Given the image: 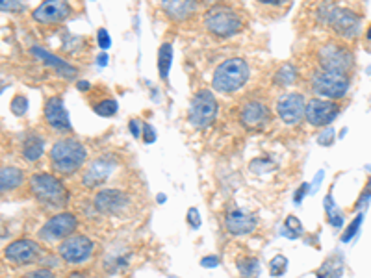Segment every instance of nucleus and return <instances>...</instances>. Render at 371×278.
Instances as JSON below:
<instances>
[{
    "label": "nucleus",
    "mask_w": 371,
    "mask_h": 278,
    "mask_svg": "<svg viewBox=\"0 0 371 278\" xmlns=\"http://www.w3.org/2000/svg\"><path fill=\"white\" fill-rule=\"evenodd\" d=\"M4 256L8 261H12L15 266H28V263L40 260L41 249L40 245L32 239H17L8 245Z\"/></svg>",
    "instance_id": "obj_11"
},
{
    "label": "nucleus",
    "mask_w": 371,
    "mask_h": 278,
    "mask_svg": "<svg viewBox=\"0 0 371 278\" xmlns=\"http://www.w3.org/2000/svg\"><path fill=\"white\" fill-rule=\"evenodd\" d=\"M295 80H297V71H295V67L290 65V63L282 65L275 74V84L279 85H292Z\"/></svg>",
    "instance_id": "obj_26"
},
{
    "label": "nucleus",
    "mask_w": 371,
    "mask_h": 278,
    "mask_svg": "<svg viewBox=\"0 0 371 278\" xmlns=\"http://www.w3.org/2000/svg\"><path fill=\"white\" fill-rule=\"evenodd\" d=\"M41 154H43V139L41 137H28L23 145V156L28 162H35V159L41 158Z\"/></svg>",
    "instance_id": "obj_25"
},
{
    "label": "nucleus",
    "mask_w": 371,
    "mask_h": 278,
    "mask_svg": "<svg viewBox=\"0 0 371 278\" xmlns=\"http://www.w3.org/2000/svg\"><path fill=\"white\" fill-rule=\"evenodd\" d=\"M238 269L242 272V277L254 278L260 272V263L256 258H245L238 263Z\"/></svg>",
    "instance_id": "obj_27"
},
{
    "label": "nucleus",
    "mask_w": 371,
    "mask_h": 278,
    "mask_svg": "<svg viewBox=\"0 0 371 278\" xmlns=\"http://www.w3.org/2000/svg\"><path fill=\"white\" fill-rule=\"evenodd\" d=\"M95 114L101 115V117H112V115L117 114V103L112 101V98H106L95 106Z\"/></svg>",
    "instance_id": "obj_28"
},
{
    "label": "nucleus",
    "mask_w": 371,
    "mask_h": 278,
    "mask_svg": "<svg viewBox=\"0 0 371 278\" xmlns=\"http://www.w3.org/2000/svg\"><path fill=\"white\" fill-rule=\"evenodd\" d=\"M112 171L113 165L110 159H97V162H93V164L90 165V169L84 173V178H82V180H84V186L85 188H97V186H101V184H104V182L108 180V176L112 175Z\"/></svg>",
    "instance_id": "obj_19"
},
{
    "label": "nucleus",
    "mask_w": 371,
    "mask_h": 278,
    "mask_svg": "<svg viewBox=\"0 0 371 278\" xmlns=\"http://www.w3.org/2000/svg\"><path fill=\"white\" fill-rule=\"evenodd\" d=\"M334 137H336V132L332 130V128H329V130H327L325 134H321V136L318 137V141H320L321 145H331Z\"/></svg>",
    "instance_id": "obj_38"
},
{
    "label": "nucleus",
    "mask_w": 371,
    "mask_h": 278,
    "mask_svg": "<svg viewBox=\"0 0 371 278\" xmlns=\"http://www.w3.org/2000/svg\"><path fill=\"white\" fill-rule=\"evenodd\" d=\"M97 63L101 65V67H104L108 63V56H106V52H102V54H99V58H97Z\"/></svg>",
    "instance_id": "obj_43"
},
{
    "label": "nucleus",
    "mask_w": 371,
    "mask_h": 278,
    "mask_svg": "<svg viewBox=\"0 0 371 278\" xmlns=\"http://www.w3.org/2000/svg\"><path fill=\"white\" fill-rule=\"evenodd\" d=\"M201 266L208 267V269H212V267H217L220 266V258H217V256H206V258H203V260H201Z\"/></svg>",
    "instance_id": "obj_39"
},
{
    "label": "nucleus",
    "mask_w": 371,
    "mask_h": 278,
    "mask_svg": "<svg viewBox=\"0 0 371 278\" xmlns=\"http://www.w3.org/2000/svg\"><path fill=\"white\" fill-rule=\"evenodd\" d=\"M249 80V65L245 60L242 58H231L215 69L214 80H212V85H214L215 91L220 93H234L240 87L245 85V82Z\"/></svg>",
    "instance_id": "obj_2"
},
{
    "label": "nucleus",
    "mask_w": 371,
    "mask_h": 278,
    "mask_svg": "<svg viewBox=\"0 0 371 278\" xmlns=\"http://www.w3.org/2000/svg\"><path fill=\"white\" fill-rule=\"evenodd\" d=\"M85 147L76 139H62L51 150L52 169L60 175H73L84 165Z\"/></svg>",
    "instance_id": "obj_1"
},
{
    "label": "nucleus",
    "mask_w": 371,
    "mask_h": 278,
    "mask_svg": "<svg viewBox=\"0 0 371 278\" xmlns=\"http://www.w3.org/2000/svg\"><path fill=\"white\" fill-rule=\"evenodd\" d=\"M141 139L145 143H152L154 139H156V134H154V130H152L151 125H147V123H143V132H141Z\"/></svg>",
    "instance_id": "obj_36"
},
{
    "label": "nucleus",
    "mask_w": 371,
    "mask_h": 278,
    "mask_svg": "<svg viewBox=\"0 0 371 278\" xmlns=\"http://www.w3.org/2000/svg\"><path fill=\"white\" fill-rule=\"evenodd\" d=\"M362 219H364V214H358V216L354 217V221L351 223V225H349L347 230H345V232H343V236H342V243H349V241H351V239L354 238V234L358 232L360 225H362Z\"/></svg>",
    "instance_id": "obj_31"
},
{
    "label": "nucleus",
    "mask_w": 371,
    "mask_h": 278,
    "mask_svg": "<svg viewBox=\"0 0 371 278\" xmlns=\"http://www.w3.org/2000/svg\"><path fill=\"white\" fill-rule=\"evenodd\" d=\"M188 117L195 128H206L214 123L215 117H217V101L212 95V91H199L190 104Z\"/></svg>",
    "instance_id": "obj_5"
},
{
    "label": "nucleus",
    "mask_w": 371,
    "mask_h": 278,
    "mask_svg": "<svg viewBox=\"0 0 371 278\" xmlns=\"http://www.w3.org/2000/svg\"><path fill=\"white\" fill-rule=\"evenodd\" d=\"M208 2H214V0H208Z\"/></svg>",
    "instance_id": "obj_46"
},
{
    "label": "nucleus",
    "mask_w": 371,
    "mask_h": 278,
    "mask_svg": "<svg viewBox=\"0 0 371 278\" xmlns=\"http://www.w3.org/2000/svg\"><path fill=\"white\" fill-rule=\"evenodd\" d=\"M97 40H99V46H101L102 51H106V49L112 46V40H110L106 28H101L99 32H97Z\"/></svg>",
    "instance_id": "obj_34"
},
{
    "label": "nucleus",
    "mask_w": 371,
    "mask_h": 278,
    "mask_svg": "<svg viewBox=\"0 0 371 278\" xmlns=\"http://www.w3.org/2000/svg\"><path fill=\"white\" fill-rule=\"evenodd\" d=\"M79 89H90V84L88 82H79Z\"/></svg>",
    "instance_id": "obj_44"
},
{
    "label": "nucleus",
    "mask_w": 371,
    "mask_h": 278,
    "mask_svg": "<svg viewBox=\"0 0 371 278\" xmlns=\"http://www.w3.org/2000/svg\"><path fill=\"white\" fill-rule=\"evenodd\" d=\"M270 121V110L265 108L262 103H249L242 110V123L251 130L262 128Z\"/></svg>",
    "instance_id": "obj_18"
},
{
    "label": "nucleus",
    "mask_w": 371,
    "mask_h": 278,
    "mask_svg": "<svg viewBox=\"0 0 371 278\" xmlns=\"http://www.w3.org/2000/svg\"><path fill=\"white\" fill-rule=\"evenodd\" d=\"M24 180V173L17 167H4L0 173V189L2 191H12L19 188Z\"/></svg>",
    "instance_id": "obj_22"
},
{
    "label": "nucleus",
    "mask_w": 371,
    "mask_h": 278,
    "mask_svg": "<svg viewBox=\"0 0 371 278\" xmlns=\"http://www.w3.org/2000/svg\"><path fill=\"white\" fill-rule=\"evenodd\" d=\"M45 119L49 126H52L54 130L67 132L71 130V121H69V114L65 110V104L60 97H52L47 101L45 104Z\"/></svg>",
    "instance_id": "obj_16"
},
{
    "label": "nucleus",
    "mask_w": 371,
    "mask_h": 278,
    "mask_svg": "<svg viewBox=\"0 0 371 278\" xmlns=\"http://www.w3.org/2000/svg\"><path fill=\"white\" fill-rule=\"evenodd\" d=\"M321 17L325 19V23L331 24L338 34L345 35V37H353V35L358 32V15H354V13L349 12V10H343V8H329V10L323 12Z\"/></svg>",
    "instance_id": "obj_9"
},
{
    "label": "nucleus",
    "mask_w": 371,
    "mask_h": 278,
    "mask_svg": "<svg viewBox=\"0 0 371 278\" xmlns=\"http://www.w3.org/2000/svg\"><path fill=\"white\" fill-rule=\"evenodd\" d=\"M171 63H173V46H171V43H163L158 51V71H160V76L163 80L167 78Z\"/></svg>",
    "instance_id": "obj_24"
},
{
    "label": "nucleus",
    "mask_w": 371,
    "mask_h": 278,
    "mask_svg": "<svg viewBox=\"0 0 371 278\" xmlns=\"http://www.w3.org/2000/svg\"><path fill=\"white\" fill-rule=\"evenodd\" d=\"M2 12H21L24 6L21 4V0H0Z\"/></svg>",
    "instance_id": "obj_33"
},
{
    "label": "nucleus",
    "mask_w": 371,
    "mask_h": 278,
    "mask_svg": "<svg viewBox=\"0 0 371 278\" xmlns=\"http://www.w3.org/2000/svg\"><path fill=\"white\" fill-rule=\"evenodd\" d=\"M162 10L173 21H186L197 10V0H162Z\"/></svg>",
    "instance_id": "obj_20"
},
{
    "label": "nucleus",
    "mask_w": 371,
    "mask_h": 278,
    "mask_svg": "<svg viewBox=\"0 0 371 278\" xmlns=\"http://www.w3.org/2000/svg\"><path fill=\"white\" fill-rule=\"evenodd\" d=\"M129 197L119 189H102L95 197V208L104 216H115L126 208Z\"/></svg>",
    "instance_id": "obj_15"
},
{
    "label": "nucleus",
    "mask_w": 371,
    "mask_h": 278,
    "mask_svg": "<svg viewBox=\"0 0 371 278\" xmlns=\"http://www.w3.org/2000/svg\"><path fill=\"white\" fill-rule=\"evenodd\" d=\"M365 37H368V40L371 41V26H370V28H368V32H365Z\"/></svg>",
    "instance_id": "obj_45"
},
{
    "label": "nucleus",
    "mask_w": 371,
    "mask_h": 278,
    "mask_svg": "<svg viewBox=\"0 0 371 278\" xmlns=\"http://www.w3.org/2000/svg\"><path fill=\"white\" fill-rule=\"evenodd\" d=\"M30 191L35 199L49 206H63L69 197L62 182L47 173H40L30 178Z\"/></svg>",
    "instance_id": "obj_4"
},
{
    "label": "nucleus",
    "mask_w": 371,
    "mask_h": 278,
    "mask_svg": "<svg viewBox=\"0 0 371 278\" xmlns=\"http://www.w3.org/2000/svg\"><path fill=\"white\" fill-rule=\"evenodd\" d=\"M24 278H54V272L49 271V269H38V271L28 272Z\"/></svg>",
    "instance_id": "obj_37"
},
{
    "label": "nucleus",
    "mask_w": 371,
    "mask_h": 278,
    "mask_svg": "<svg viewBox=\"0 0 371 278\" xmlns=\"http://www.w3.org/2000/svg\"><path fill=\"white\" fill-rule=\"evenodd\" d=\"M32 54H34L35 58H40L41 62H45L49 67L56 69L58 73L62 74V76H65V78H74V76H76V69H73L69 63H65L63 60H60V58H56L54 54H51V52H47L45 49L34 46V49H32Z\"/></svg>",
    "instance_id": "obj_21"
},
{
    "label": "nucleus",
    "mask_w": 371,
    "mask_h": 278,
    "mask_svg": "<svg viewBox=\"0 0 371 278\" xmlns=\"http://www.w3.org/2000/svg\"><path fill=\"white\" fill-rule=\"evenodd\" d=\"M256 217L253 214H247V211L242 210H232L226 214L225 217V227L226 230L234 236H245V234H251L256 228Z\"/></svg>",
    "instance_id": "obj_17"
},
{
    "label": "nucleus",
    "mask_w": 371,
    "mask_h": 278,
    "mask_svg": "<svg viewBox=\"0 0 371 278\" xmlns=\"http://www.w3.org/2000/svg\"><path fill=\"white\" fill-rule=\"evenodd\" d=\"M320 63L325 71H334V73L345 74L353 67V56L345 46H340L336 43L325 45L320 51Z\"/></svg>",
    "instance_id": "obj_7"
},
{
    "label": "nucleus",
    "mask_w": 371,
    "mask_h": 278,
    "mask_svg": "<svg viewBox=\"0 0 371 278\" xmlns=\"http://www.w3.org/2000/svg\"><path fill=\"white\" fill-rule=\"evenodd\" d=\"M304 97L301 93H286L277 103V114L286 125H297L304 117Z\"/></svg>",
    "instance_id": "obj_13"
},
{
    "label": "nucleus",
    "mask_w": 371,
    "mask_h": 278,
    "mask_svg": "<svg viewBox=\"0 0 371 278\" xmlns=\"http://www.w3.org/2000/svg\"><path fill=\"white\" fill-rule=\"evenodd\" d=\"M338 106L332 101H323V98H312L306 104L304 117L312 126H327L336 119Z\"/></svg>",
    "instance_id": "obj_14"
},
{
    "label": "nucleus",
    "mask_w": 371,
    "mask_h": 278,
    "mask_svg": "<svg viewBox=\"0 0 371 278\" xmlns=\"http://www.w3.org/2000/svg\"><path fill=\"white\" fill-rule=\"evenodd\" d=\"M79 228V221L73 214L63 211L58 216L51 217L49 221L41 228V238L47 241H58V239H67V236L74 232Z\"/></svg>",
    "instance_id": "obj_8"
},
{
    "label": "nucleus",
    "mask_w": 371,
    "mask_h": 278,
    "mask_svg": "<svg viewBox=\"0 0 371 278\" xmlns=\"http://www.w3.org/2000/svg\"><path fill=\"white\" fill-rule=\"evenodd\" d=\"M10 108H12V112L15 115L26 114V110H28V101H26V97H23V95H17V97L12 101V104H10Z\"/></svg>",
    "instance_id": "obj_32"
},
{
    "label": "nucleus",
    "mask_w": 371,
    "mask_h": 278,
    "mask_svg": "<svg viewBox=\"0 0 371 278\" xmlns=\"http://www.w3.org/2000/svg\"><path fill=\"white\" fill-rule=\"evenodd\" d=\"M308 193V184H303V186H301V188L297 189V193H295V202H301V200H303V197L304 195Z\"/></svg>",
    "instance_id": "obj_41"
},
{
    "label": "nucleus",
    "mask_w": 371,
    "mask_h": 278,
    "mask_svg": "<svg viewBox=\"0 0 371 278\" xmlns=\"http://www.w3.org/2000/svg\"><path fill=\"white\" fill-rule=\"evenodd\" d=\"M204 26L208 28L210 34L217 35V37H231L242 30L243 19L232 8L214 6L210 8L204 15Z\"/></svg>",
    "instance_id": "obj_3"
},
{
    "label": "nucleus",
    "mask_w": 371,
    "mask_h": 278,
    "mask_svg": "<svg viewBox=\"0 0 371 278\" xmlns=\"http://www.w3.org/2000/svg\"><path fill=\"white\" fill-rule=\"evenodd\" d=\"M258 2L271 4V6H279V4H284V2H290V0H258Z\"/></svg>",
    "instance_id": "obj_42"
},
{
    "label": "nucleus",
    "mask_w": 371,
    "mask_h": 278,
    "mask_svg": "<svg viewBox=\"0 0 371 278\" xmlns=\"http://www.w3.org/2000/svg\"><path fill=\"white\" fill-rule=\"evenodd\" d=\"M71 15V6L67 0H43L41 6L32 12L34 21L40 24H58L63 23Z\"/></svg>",
    "instance_id": "obj_10"
},
{
    "label": "nucleus",
    "mask_w": 371,
    "mask_h": 278,
    "mask_svg": "<svg viewBox=\"0 0 371 278\" xmlns=\"http://www.w3.org/2000/svg\"><path fill=\"white\" fill-rule=\"evenodd\" d=\"M312 89L314 93L327 98H342L349 89V78L342 73L334 71H321L312 76Z\"/></svg>",
    "instance_id": "obj_6"
},
{
    "label": "nucleus",
    "mask_w": 371,
    "mask_h": 278,
    "mask_svg": "<svg viewBox=\"0 0 371 278\" xmlns=\"http://www.w3.org/2000/svg\"><path fill=\"white\" fill-rule=\"evenodd\" d=\"M130 130H132V134H134V137H141V132H143V123H138L135 119L130 121Z\"/></svg>",
    "instance_id": "obj_40"
},
{
    "label": "nucleus",
    "mask_w": 371,
    "mask_h": 278,
    "mask_svg": "<svg viewBox=\"0 0 371 278\" xmlns=\"http://www.w3.org/2000/svg\"><path fill=\"white\" fill-rule=\"evenodd\" d=\"M93 252V241L85 236H71L60 245V256L67 263H82Z\"/></svg>",
    "instance_id": "obj_12"
},
{
    "label": "nucleus",
    "mask_w": 371,
    "mask_h": 278,
    "mask_svg": "<svg viewBox=\"0 0 371 278\" xmlns=\"http://www.w3.org/2000/svg\"><path fill=\"white\" fill-rule=\"evenodd\" d=\"M188 225L192 228L201 227V214L197 211V208H190L188 210Z\"/></svg>",
    "instance_id": "obj_35"
},
{
    "label": "nucleus",
    "mask_w": 371,
    "mask_h": 278,
    "mask_svg": "<svg viewBox=\"0 0 371 278\" xmlns=\"http://www.w3.org/2000/svg\"><path fill=\"white\" fill-rule=\"evenodd\" d=\"M286 228H290V230H284V236L290 239H297L301 234H303V225H301V221H299L297 217H288L286 219Z\"/></svg>",
    "instance_id": "obj_29"
},
{
    "label": "nucleus",
    "mask_w": 371,
    "mask_h": 278,
    "mask_svg": "<svg viewBox=\"0 0 371 278\" xmlns=\"http://www.w3.org/2000/svg\"><path fill=\"white\" fill-rule=\"evenodd\" d=\"M343 271V261L340 256H331L323 266L318 269V278H340Z\"/></svg>",
    "instance_id": "obj_23"
},
{
    "label": "nucleus",
    "mask_w": 371,
    "mask_h": 278,
    "mask_svg": "<svg viewBox=\"0 0 371 278\" xmlns=\"http://www.w3.org/2000/svg\"><path fill=\"white\" fill-rule=\"evenodd\" d=\"M286 267H288V260L284 258V256H275L273 260H271L270 263V269H271V275L273 277H281V275H284L286 272Z\"/></svg>",
    "instance_id": "obj_30"
}]
</instances>
